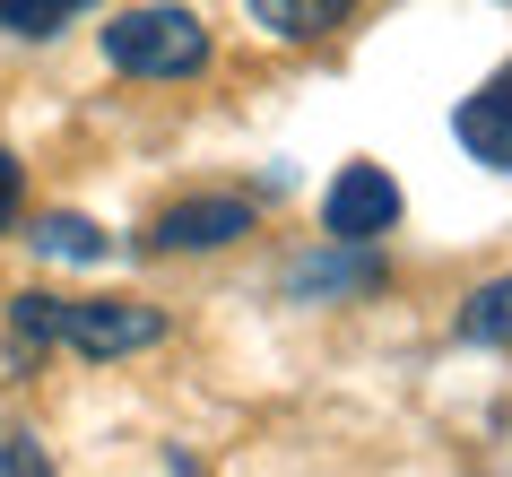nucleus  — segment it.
Listing matches in <instances>:
<instances>
[{
	"instance_id": "nucleus-1",
	"label": "nucleus",
	"mask_w": 512,
	"mask_h": 477,
	"mask_svg": "<svg viewBox=\"0 0 512 477\" xmlns=\"http://www.w3.org/2000/svg\"><path fill=\"white\" fill-rule=\"evenodd\" d=\"M105 61L122 79H200L209 70V27L183 0H139L122 18H105Z\"/></svg>"
},
{
	"instance_id": "nucleus-2",
	"label": "nucleus",
	"mask_w": 512,
	"mask_h": 477,
	"mask_svg": "<svg viewBox=\"0 0 512 477\" xmlns=\"http://www.w3.org/2000/svg\"><path fill=\"white\" fill-rule=\"evenodd\" d=\"M165 339V313L157 304H131V295H87V304H70L61 295V321H53V347H79V356H139V347Z\"/></svg>"
},
{
	"instance_id": "nucleus-3",
	"label": "nucleus",
	"mask_w": 512,
	"mask_h": 477,
	"mask_svg": "<svg viewBox=\"0 0 512 477\" xmlns=\"http://www.w3.org/2000/svg\"><path fill=\"white\" fill-rule=\"evenodd\" d=\"M400 226V183L382 165H339L322 191V235L330 243H382Z\"/></svg>"
},
{
	"instance_id": "nucleus-4",
	"label": "nucleus",
	"mask_w": 512,
	"mask_h": 477,
	"mask_svg": "<svg viewBox=\"0 0 512 477\" xmlns=\"http://www.w3.org/2000/svg\"><path fill=\"white\" fill-rule=\"evenodd\" d=\"M252 235V200L235 191H200V200H174V209L148 226V252H226V243Z\"/></svg>"
},
{
	"instance_id": "nucleus-5",
	"label": "nucleus",
	"mask_w": 512,
	"mask_h": 477,
	"mask_svg": "<svg viewBox=\"0 0 512 477\" xmlns=\"http://www.w3.org/2000/svg\"><path fill=\"white\" fill-rule=\"evenodd\" d=\"M382 287V252L374 243H330V252H304L287 269V295L296 304H339V295H374Z\"/></svg>"
},
{
	"instance_id": "nucleus-6",
	"label": "nucleus",
	"mask_w": 512,
	"mask_h": 477,
	"mask_svg": "<svg viewBox=\"0 0 512 477\" xmlns=\"http://www.w3.org/2000/svg\"><path fill=\"white\" fill-rule=\"evenodd\" d=\"M452 131H460V148H469L478 165L512 174V61H504V70H495V79L478 87V96H460Z\"/></svg>"
},
{
	"instance_id": "nucleus-7",
	"label": "nucleus",
	"mask_w": 512,
	"mask_h": 477,
	"mask_svg": "<svg viewBox=\"0 0 512 477\" xmlns=\"http://www.w3.org/2000/svg\"><path fill=\"white\" fill-rule=\"evenodd\" d=\"M356 18V0H252V27L278 44H322Z\"/></svg>"
},
{
	"instance_id": "nucleus-8",
	"label": "nucleus",
	"mask_w": 512,
	"mask_h": 477,
	"mask_svg": "<svg viewBox=\"0 0 512 477\" xmlns=\"http://www.w3.org/2000/svg\"><path fill=\"white\" fill-rule=\"evenodd\" d=\"M460 339H469V347H512V269H504V278H486V287L460 304Z\"/></svg>"
},
{
	"instance_id": "nucleus-9",
	"label": "nucleus",
	"mask_w": 512,
	"mask_h": 477,
	"mask_svg": "<svg viewBox=\"0 0 512 477\" xmlns=\"http://www.w3.org/2000/svg\"><path fill=\"white\" fill-rule=\"evenodd\" d=\"M35 252H44V261H105V235H96L87 217L53 209V217H35Z\"/></svg>"
},
{
	"instance_id": "nucleus-10",
	"label": "nucleus",
	"mask_w": 512,
	"mask_h": 477,
	"mask_svg": "<svg viewBox=\"0 0 512 477\" xmlns=\"http://www.w3.org/2000/svg\"><path fill=\"white\" fill-rule=\"evenodd\" d=\"M79 9H96V0H0V27L27 35V44H44V35H61Z\"/></svg>"
},
{
	"instance_id": "nucleus-11",
	"label": "nucleus",
	"mask_w": 512,
	"mask_h": 477,
	"mask_svg": "<svg viewBox=\"0 0 512 477\" xmlns=\"http://www.w3.org/2000/svg\"><path fill=\"white\" fill-rule=\"evenodd\" d=\"M0 477H53V460L35 451L27 425H0Z\"/></svg>"
},
{
	"instance_id": "nucleus-12",
	"label": "nucleus",
	"mask_w": 512,
	"mask_h": 477,
	"mask_svg": "<svg viewBox=\"0 0 512 477\" xmlns=\"http://www.w3.org/2000/svg\"><path fill=\"white\" fill-rule=\"evenodd\" d=\"M18 209H27V174H18V157L0 148V235L18 226Z\"/></svg>"
}]
</instances>
